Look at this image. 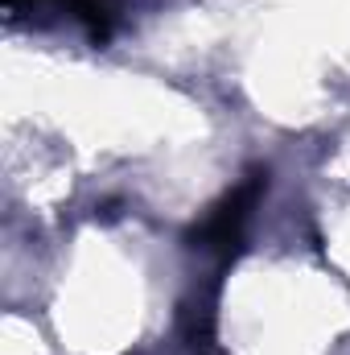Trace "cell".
<instances>
[{
  "label": "cell",
  "mask_w": 350,
  "mask_h": 355,
  "mask_svg": "<svg viewBox=\"0 0 350 355\" xmlns=\"http://www.w3.org/2000/svg\"><path fill=\"white\" fill-rule=\"evenodd\" d=\"M260 190H264V174H252L243 186H235L227 198H219V202L206 211V219L194 227V244H198L202 252H219V257L239 252L243 227H248V219H252V207H256Z\"/></svg>",
  "instance_id": "6da1fadb"
},
{
  "label": "cell",
  "mask_w": 350,
  "mask_h": 355,
  "mask_svg": "<svg viewBox=\"0 0 350 355\" xmlns=\"http://www.w3.org/2000/svg\"><path fill=\"white\" fill-rule=\"evenodd\" d=\"M8 8H21V4H42V0H4ZM50 4H62L66 12H75L83 25H87V33L95 42H103L107 33H111V25H116V8H120V0H50Z\"/></svg>",
  "instance_id": "7a4b0ae2"
}]
</instances>
